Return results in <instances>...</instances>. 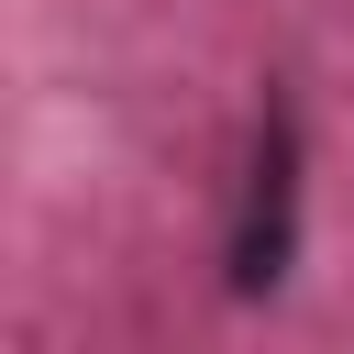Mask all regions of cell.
Segmentation results:
<instances>
[{"mask_svg":"<svg viewBox=\"0 0 354 354\" xmlns=\"http://www.w3.org/2000/svg\"><path fill=\"white\" fill-rule=\"evenodd\" d=\"M299 254V122L288 100L254 111V166H243V210H232V299H266Z\"/></svg>","mask_w":354,"mask_h":354,"instance_id":"cell-1","label":"cell"}]
</instances>
